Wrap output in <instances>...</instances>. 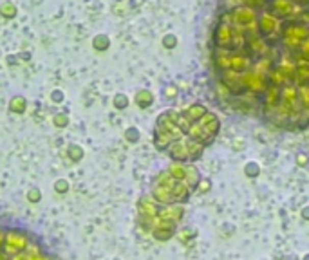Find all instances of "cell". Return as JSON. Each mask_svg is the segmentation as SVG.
I'll return each mask as SVG.
<instances>
[{
    "mask_svg": "<svg viewBox=\"0 0 309 260\" xmlns=\"http://www.w3.org/2000/svg\"><path fill=\"white\" fill-rule=\"evenodd\" d=\"M29 246V235L22 229H9L6 231L4 237V253L6 255H18V253L25 251Z\"/></svg>",
    "mask_w": 309,
    "mask_h": 260,
    "instance_id": "6da1fadb",
    "label": "cell"
},
{
    "mask_svg": "<svg viewBox=\"0 0 309 260\" xmlns=\"http://www.w3.org/2000/svg\"><path fill=\"white\" fill-rule=\"evenodd\" d=\"M134 101L139 109H148V107L154 103V96H152V92L148 91V89H141V91L136 92Z\"/></svg>",
    "mask_w": 309,
    "mask_h": 260,
    "instance_id": "7a4b0ae2",
    "label": "cell"
},
{
    "mask_svg": "<svg viewBox=\"0 0 309 260\" xmlns=\"http://www.w3.org/2000/svg\"><path fill=\"white\" fill-rule=\"evenodd\" d=\"M25 109H28V101H25L24 96H15V98H11V101H9V111H11L13 114H24Z\"/></svg>",
    "mask_w": 309,
    "mask_h": 260,
    "instance_id": "3957f363",
    "label": "cell"
},
{
    "mask_svg": "<svg viewBox=\"0 0 309 260\" xmlns=\"http://www.w3.org/2000/svg\"><path fill=\"white\" fill-rule=\"evenodd\" d=\"M185 114H187L188 119H192V121H197V119H201L202 116L206 114V109L201 103H194V105L188 107L187 111H185Z\"/></svg>",
    "mask_w": 309,
    "mask_h": 260,
    "instance_id": "277c9868",
    "label": "cell"
},
{
    "mask_svg": "<svg viewBox=\"0 0 309 260\" xmlns=\"http://www.w3.org/2000/svg\"><path fill=\"white\" fill-rule=\"evenodd\" d=\"M92 47L96 49V51H107L109 47H111V38H109L107 35H96L94 38H92Z\"/></svg>",
    "mask_w": 309,
    "mask_h": 260,
    "instance_id": "5b68a950",
    "label": "cell"
},
{
    "mask_svg": "<svg viewBox=\"0 0 309 260\" xmlns=\"http://www.w3.org/2000/svg\"><path fill=\"white\" fill-rule=\"evenodd\" d=\"M16 6L13 2H4V4L0 6V15L4 16V18H15L16 16Z\"/></svg>",
    "mask_w": 309,
    "mask_h": 260,
    "instance_id": "8992f818",
    "label": "cell"
},
{
    "mask_svg": "<svg viewBox=\"0 0 309 260\" xmlns=\"http://www.w3.org/2000/svg\"><path fill=\"white\" fill-rule=\"evenodd\" d=\"M67 154L74 163H80L82 159H84V148H82L80 145H71L67 150Z\"/></svg>",
    "mask_w": 309,
    "mask_h": 260,
    "instance_id": "52a82bcc",
    "label": "cell"
},
{
    "mask_svg": "<svg viewBox=\"0 0 309 260\" xmlns=\"http://www.w3.org/2000/svg\"><path fill=\"white\" fill-rule=\"evenodd\" d=\"M114 107L116 109H119V111H123V109H127L128 107V96H125V94H116L114 96Z\"/></svg>",
    "mask_w": 309,
    "mask_h": 260,
    "instance_id": "ba28073f",
    "label": "cell"
},
{
    "mask_svg": "<svg viewBox=\"0 0 309 260\" xmlns=\"http://www.w3.org/2000/svg\"><path fill=\"white\" fill-rule=\"evenodd\" d=\"M175 45H177V36H175V35H165V36H163V47L174 49Z\"/></svg>",
    "mask_w": 309,
    "mask_h": 260,
    "instance_id": "9c48e42d",
    "label": "cell"
},
{
    "mask_svg": "<svg viewBox=\"0 0 309 260\" xmlns=\"http://www.w3.org/2000/svg\"><path fill=\"white\" fill-rule=\"evenodd\" d=\"M53 123H55V126H58V128H65V126L69 125V118L65 114H55Z\"/></svg>",
    "mask_w": 309,
    "mask_h": 260,
    "instance_id": "30bf717a",
    "label": "cell"
},
{
    "mask_svg": "<svg viewBox=\"0 0 309 260\" xmlns=\"http://www.w3.org/2000/svg\"><path fill=\"white\" fill-rule=\"evenodd\" d=\"M40 199H42V192H40L38 188H29L28 201L33 202V204H36V202H40Z\"/></svg>",
    "mask_w": 309,
    "mask_h": 260,
    "instance_id": "8fae6325",
    "label": "cell"
},
{
    "mask_svg": "<svg viewBox=\"0 0 309 260\" xmlns=\"http://www.w3.org/2000/svg\"><path fill=\"white\" fill-rule=\"evenodd\" d=\"M55 192L67 193L69 192V181H67V179H58V181L55 183Z\"/></svg>",
    "mask_w": 309,
    "mask_h": 260,
    "instance_id": "7c38bea8",
    "label": "cell"
},
{
    "mask_svg": "<svg viewBox=\"0 0 309 260\" xmlns=\"http://www.w3.org/2000/svg\"><path fill=\"white\" fill-rule=\"evenodd\" d=\"M125 138H127V141L131 143H136L139 139V132L136 126H131V128H127V132H125Z\"/></svg>",
    "mask_w": 309,
    "mask_h": 260,
    "instance_id": "4fadbf2b",
    "label": "cell"
},
{
    "mask_svg": "<svg viewBox=\"0 0 309 260\" xmlns=\"http://www.w3.org/2000/svg\"><path fill=\"white\" fill-rule=\"evenodd\" d=\"M51 99H53L55 103H62V101H64V92L56 89V91L51 92Z\"/></svg>",
    "mask_w": 309,
    "mask_h": 260,
    "instance_id": "5bb4252c",
    "label": "cell"
},
{
    "mask_svg": "<svg viewBox=\"0 0 309 260\" xmlns=\"http://www.w3.org/2000/svg\"><path fill=\"white\" fill-rule=\"evenodd\" d=\"M246 172H248V175H257V172H259V166H257V165H248V168H246Z\"/></svg>",
    "mask_w": 309,
    "mask_h": 260,
    "instance_id": "9a60e30c",
    "label": "cell"
},
{
    "mask_svg": "<svg viewBox=\"0 0 309 260\" xmlns=\"http://www.w3.org/2000/svg\"><path fill=\"white\" fill-rule=\"evenodd\" d=\"M29 260H51V258L42 255V253H38V255H29Z\"/></svg>",
    "mask_w": 309,
    "mask_h": 260,
    "instance_id": "2e32d148",
    "label": "cell"
},
{
    "mask_svg": "<svg viewBox=\"0 0 309 260\" xmlns=\"http://www.w3.org/2000/svg\"><path fill=\"white\" fill-rule=\"evenodd\" d=\"M175 92H177V91H175V87H168L167 91H165V94H167V96H175Z\"/></svg>",
    "mask_w": 309,
    "mask_h": 260,
    "instance_id": "e0dca14e",
    "label": "cell"
},
{
    "mask_svg": "<svg viewBox=\"0 0 309 260\" xmlns=\"http://www.w3.org/2000/svg\"><path fill=\"white\" fill-rule=\"evenodd\" d=\"M4 237H6V233L2 231V229H0V249L4 248Z\"/></svg>",
    "mask_w": 309,
    "mask_h": 260,
    "instance_id": "ac0fdd59",
    "label": "cell"
}]
</instances>
